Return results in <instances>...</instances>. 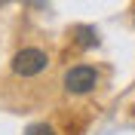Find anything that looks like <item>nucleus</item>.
<instances>
[{"label":"nucleus","instance_id":"7ed1b4c3","mask_svg":"<svg viewBox=\"0 0 135 135\" xmlns=\"http://www.w3.org/2000/svg\"><path fill=\"white\" fill-rule=\"evenodd\" d=\"M74 34H77V46H83V49H89V46H95V43H98V31H95V28H89V25H77Z\"/></svg>","mask_w":135,"mask_h":135},{"label":"nucleus","instance_id":"20e7f679","mask_svg":"<svg viewBox=\"0 0 135 135\" xmlns=\"http://www.w3.org/2000/svg\"><path fill=\"white\" fill-rule=\"evenodd\" d=\"M25 135H55V129L46 126V123H34V126H28Z\"/></svg>","mask_w":135,"mask_h":135},{"label":"nucleus","instance_id":"f03ea898","mask_svg":"<svg viewBox=\"0 0 135 135\" xmlns=\"http://www.w3.org/2000/svg\"><path fill=\"white\" fill-rule=\"evenodd\" d=\"M95 83H98V74H95V68H89V65H77V68H71L65 74V89L74 92V95L92 92Z\"/></svg>","mask_w":135,"mask_h":135},{"label":"nucleus","instance_id":"f257e3e1","mask_svg":"<svg viewBox=\"0 0 135 135\" xmlns=\"http://www.w3.org/2000/svg\"><path fill=\"white\" fill-rule=\"evenodd\" d=\"M46 65H49V55L37 46L18 49L12 55V74H18V77H37L40 71H46Z\"/></svg>","mask_w":135,"mask_h":135}]
</instances>
